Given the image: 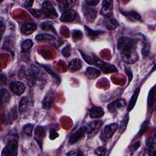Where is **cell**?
Instances as JSON below:
<instances>
[{
  "label": "cell",
  "instance_id": "cell-26",
  "mask_svg": "<svg viewBox=\"0 0 156 156\" xmlns=\"http://www.w3.org/2000/svg\"><path fill=\"white\" fill-rule=\"evenodd\" d=\"M124 16H127L128 18H129L130 20H135V21H141L142 18L140 16V15L137 13L136 12H121Z\"/></svg>",
  "mask_w": 156,
  "mask_h": 156
},
{
  "label": "cell",
  "instance_id": "cell-3",
  "mask_svg": "<svg viewBox=\"0 0 156 156\" xmlns=\"http://www.w3.org/2000/svg\"><path fill=\"white\" fill-rule=\"evenodd\" d=\"M94 65L99 68L103 73L105 74H110L112 73L118 72L117 68L112 64L104 62L102 61L99 58L96 57L94 62Z\"/></svg>",
  "mask_w": 156,
  "mask_h": 156
},
{
  "label": "cell",
  "instance_id": "cell-36",
  "mask_svg": "<svg viewBox=\"0 0 156 156\" xmlns=\"http://www.w3.org/2000/svg\"><path fill=\"white\" fill-rule=\"evenodd\" d=\"M58 136V133L56 132V130L55 129H52L50 130L49 137L51 140H54L56 138H57Z\"/></svg>",
  "mask_w": 156,
  "mask_h": 156
},
{
  "label": "cell",
  "instance_id": "cell-30",
  "mask_svg": "<svg viewBox=\"0 0 156 156\" xmlns=\"http://www.w3.org/2000/svg\"><path fill=\"white\" fill-rule=\"evenodd\" d=\"M1 104H4L7 103L10 100V95L9 93L5 89L1 90Z\"/></svg>",
  "mask_w": 156,
  "mask_h": 156
},
{
  "label": "cell",
  "instance_id": "cell-28",
  "mask_svg": "<svg viewBox=\"0 0 156 156\" xmlns=\"http://www.w3.org/2000/svg\"><path fill=\"white\" fill-rule=\"evenodd\" d=\"M85 30L87 32V35H88L91 38H94V37H98L99 35L100 34H102L104 33L103 31L102 30H93L91 29H90L89 27L85 26Z\"/></svg>",
  "mask_w": 156,
  "mask_h": 156
},
{
  "label": "cell",
  "instance_id": "cell-33",
  "mask_svg": "<svg viewBox=\"0 0 156 156\" xmlns=\"http://www.w3.org/2000/svg\"><path fill=\"white\" fill-rule=\"evenodd\" d=\"M107 152V149L104 146H100L95 150V154L98 155L103 156Z\"/></svg>",
  "mask_w": 156,
  "mask_h": 156
},
{
  "label": "cell",
  "instance_id": "cell-43",
  "mask_svg": "<svg viewBox=\"0 0 156 156\" xmlns=\"http://www.w3.org/2000/svg\"><path fill=\"white\" fill-rule=\"evenodd\" d=\"M34 3L33 1H26L24 2V6L25 7H30Z\"/></svg>",
  "mask_w": 156,
  "mask_h": 156
},
{
  "label": "cell",
  "instance_id": "cell-41",
  "mask_svg": "<svg viewBox=\"0 0 156 156\" xmlns=\"http://www.w3.org/2000/svg\"><path fill=\"white\" fill-rule=\"evenodd\" d=\"M125 71H126V74H127V76H128V77H129V81H130V80L132 79V72L131 69H130V68H128V67L126 66Z\"/></svg>",
  "mask_w": 156,
  "mask_h": 156
},
{
  "label": "cell",
  "instance_id": "cell-8",
  "mask_svg": "<svg viewBox=\"0 0 156 156\" xmlns=\"http://www.w3.org/2000/svg\"><path fill=\"white\" fill-rule=\"evenodd\" d=\"M45 136V129L42 126H37L34 130V138L38 146L41 149L43 141Z\"/></svg>",
  "mask_w": 156,
  "mask_h": 156
},
{
  "label": "cell",
  "instance_id": "cell-7",
  "mask_svg": "<svg viewBox=\"0 0 156 156\" xmlns=\"http://www.w3.org/2000/svg\"><path fill=\"white\" fill-rule=\"evenodd\" d=\"M9 87L11 91L15 94L16 95L22 94L26 90L25 85L23 82L19 81L11 82L9 85Z\"/></svg>",
  "mask_w": 156,
  "mask_h": 156
},
{
  "label": "cell",
  "instance_id": "cell-5",
  "mask_svg": "<svg viewBox=\"0 0 156 156\" xmlns=\"http://www.w3.org/2000/svg\"><path fill=\"white\" fill-rule=\"evenodd\" d=\"M103 124L101 120H94L91 121L87 127V133L88 135L93 136L94 135L101 129Z\"/></svg>",
  "mask_w": 156,
  "mask_h": 156
},
{
  "label": "cell",
  "instance_id": "cell-6",
  "mask_svg": "<svg viewBox=\"0 0 156 156\" xmlns=\"http://www.w3.org/2000/svg\"><path fill=\"white\" fill-rule=\"evenodd\" d=\"M87 132V127L82 126L76 132H74L69 139V143L74 144L79 141Z\"/></svg>",
  "mask_w": 156,
  "mask_h": 156
},
{
  "label": "cell",
  "instance_id": "cell-39",
  "mask_svg": "<svg viewBox=\"0 0 156 156\" xmlns=\"http://www.w3.org/2000/svg\"><path fill=\"white\" fill-rule=\"evenodd\" d=\"M68 155H73V156H76V155H83V154L79 150H76V151H70L69 152L67 153Z\"/></svg>",
  "mask_w": 156,
  "mask_h": 156
},
{
  "label": "cell",
  "instance_id": "cell-20",
  "mask_svg": "<svg viewBox=\"0 0 156 156\" xmlns=\"http://www.w3.org/2000/svg\"><path fill=\"white\" fill-rule=\"evenodd\" d=\"M58 7L61 11L64 12L66 10L71 9V7L76 3L75 1H60L58 2Z\"/></svg>",
  "mask_w": 156,
  "mask_h": 156
},
{
  "label": "cell",
  "instance_id": "cell-35",
  "mask_svg": "<svg viewBox=\"0 0 156 156\" xmlns=\"http://www.w3.org/2000/svg\"><path fill=\"white\" fill-rule=\"evenodd\" d=\"M82 37V33L80 30H75L73 32V38L75 40L80 39Z\"/></svg>",
  "mask_w": 156,
  "mask_h": 156
},
{
  "label": "cell",
  "instance_id": "cell-32",
  "mask_svg": "<svg viewBox=\"0 0 156 156\" xmlns=\"http://www.w3.org/2000/svg\"><path fill=\"white\" fill-rule=\"evenodd\" d=\"M41 66L44 68V69H45L46 71V72H48L52 77H54V78H55L57 80L59 79V76L52 69V68L49 66L46 65H41Z\"/></svg>",
  "mask_w": 156,
  "mask_h": 156
},
{
  "label": "cell",
  "instance_id": "cell-31",
  "mask_svg": "<svg viewBox=\"0 0 156 156\" xmlns=\"http://www.w3.org/2000/svg\"><path fill=\"white\" fill-rule=\"evenodd\" d=\"M33 130H34V125L32 124H30V123L26 124L23 127L24 133L28 136H32Z\"/></svg>",
  "mask_w": 156,
  "mask_h": 156
},
{
  "label": "cell",
  "instance_id": "cell-37",
  "mask_svg": "<svg viewBox=\"0 0 156 156\" xmlns=\"http://www.w3.org/2000/svg\"><path fill=\"white\" fill-rule=\"evenodd\" d=\"M62 54H63V55L66 57H68L70 55V54H71V51H70V49H69V47L68 46H66L63 49H62Z\"/></svg>",
  "mask_w": 156,
  "mask_h": 156
},
{
  "label": "cell",
  "instance_id": "cell-18",
  "mask_svg": "<svg viewBox=\"0 0 156 156\" xmlns=\"http://www.w3.org/2000/svg\"><path fill=\"white\" fill-rule=\"evenodd\" d=\"M82 66V63L80 60L78 58H74L70 61L68 63V69L71 71H76L79 69H80Z\"/></svg>",
  "mask_w": 156,
  "mask_h": 156
},
{
  "label": "cell",
  "instance_id": "cell-13",
  "mask_svg": "<svg viewBox=\"0 0 156 156\" xmlns=\"http://www.w3.org/2000/svg\"><path fill=\"white\" fill-rule=\"evenodd\" d=\"M118 129V125L117 123H110L105 126L104 129V135L107 138H110Z\"/></svg>",
  "mask_w": 156,
  "mask_h": 156
},
{
  "label": "cell",
  "instance_id": "cell-11",
  "mask_svg": "<svg viewBox=\"0 0 156 156\" xmlns=\"http://www.w3.org/2000/svg\"><path fill=\"white\" fill-rule=\"evenodd\" d=\"M126 105V101L123 99H119L110 103L107 107L111 112H116L119 109L123 108Z\"/></svg>",
  "mask_w": 156,
  "mask_h": 156
},
{
  "label": "cell",
  "instance_id": "cell-38",
  "mask_svg": "<svg viewBox=\"0 0 156 156\" xmlns=\"http://www.w3.org/2000/svg\"><path fill=\"white\" fill-rule=\"evenodd\" d=\"M147 126H148V122L147 121H144L143 124L141 125V129L139 131V135H143V133L146 131L147 127Z\"/></svg>",
  "mask_w": 156,
  "mask_h": 156
},
{
  "label": "cell",
  "instance_id": "cell-44",
  "mask_svg": "<svg viewBox=\"0 0 156 156\" xmlns=\"http://www.w3.org/2000/svg\"><path fill=\"white\" fill-rule=\"evenodd\" d=\"M1 37H2V35L4 34V32L5 30V24L2 21V19L1 18Z\"/></svg>",
  "mask_w": 156,
  "mask_h": 156
},
{
  "label": "cell",
  "instance_id": "cell-25",
  "mask_svg": "<svg viewBox=\"0 0 156 156\" xmlns=\"http://www.w3.org/2000/svg\"><path fill=\"white\" fill-rule=\"evenodd\" d=\"M33 46V41L30 39H26L24 40L21 43V50L23 52L29 51Z\"/></svg>",
  "mask_w": 156,
  "mask_h": 156
},
{
  "label": "cell",
  "instance_id": "cell-12",
  "mask_svg": "<svg viewBox=\"0 0 156 156\" xmlns=\"http://www.w3.org/2000/svg\"><path fill=\"white\" fill-rule=\"evenodd\" d=\"M104 24L105 27L108 30H114L119 25L118 21L114 17H113L112 15L105 17V20L104 21Z\"/></svg>",
  "mask_w": 156,
  "mask_h": 156
},
{
  "label": "cell",
  "instance_id": "cell-34",
  "mask_svg": "<svg viewBox=\"0 0 156 156\" xmlns=\"http://www.w3.org/2000/svg\"><path fill=\"white\" fill-rule=\"evenodd\" d=\"M128 119H129L128 115H126V116H125V118H124V119L122 120V123H121V126H120V127H119V132H122L125 130V129H126V126H127V124Z\"/></svg>",
  "mask_w": 156,
  "mask_h": 156
},
{
  "label": "cell",
  "instance_id": "cell-29",
  "mask_svg": "<svg viewBox=\"0 0 156 156\" xmlns=\"http://www.w3.org/2000/svg\"><path fill=\"white\" fill-rule=\"evenodd\" d=\"M29 12L35 18L40 19L46 18L44 15L43 14L41 9H29Z\"/></svg>",
  "mask_w": 156,
  "mask_h": 156
},
{
  "label": "cell",
  "instance_id": "cell-24",
  "mask_svg": "<svg viewBox=\"0 0 156 156\" xmlns=\"http://www.w3.org/2000/svg\"><path fill=\"white\" fill-rule=\"evenodd\" d=\"M35 39L37 41H54L55 37L54 35L48 34H40L35 37Z\"/></svg>",
  "mask_w": 156,
  "mask_h": 156
},
{
  "label": "cell",
  "instance_id": "cell-42",
  "mask_svg": "<svg viewBox=\"0 0 156 156\" xmlns=\"http://www.w3.org/2000/svg\"><path fill=\"white\" fill-rule=\"evenodd\" d=\"M140 146V141H137L136 143H135L132 146V151H136Z\"/></svg>",
  "mask_w": 156,
  "mask_h": 156
},
{
  "label": "cell",
  "instance_id": "cell-16",
  "mask_svg": "<svg viewBox=\"0 0 156 156\" xmlns=\"http://www.w3.org/2000/svg\"><path fill=\"white\" fill-rule=\"evenodd\" d=\"M87 77L90 79H95L99 76L101 72L99 69L93 67H88L85 72Z\"/></svg>",
  "mask_w": 156,
  "mask_h": 156
},
{
  "label": "cell",
  "instance_id": "cell-9",
  "mask_svg": "<svg viewBox=\"0 0 156 156\" xmlns=\"http://www.w3.org/2000/svg\"><path fill=\"white\" fill-rule=\"evenodd\" d=\"M113 2L112 1L106 0L103 1L101 10V13L105 17L112 15Z\"/></svg>",
  "mask_w": 156,
  "mask_h": 156
},
{
  "label": "cell",
  "instance_id": "cell-10",
  "mask_svg": "<svg viewBox=\"0 0 156 156\" xmlns=\"http://www.w3.org/2000/svg\"><path fill=\"white\" fill-rule=\"evenodd\" d=\"M77 16L76 12L73 9H68L63 12L60 18V20L62 22H70L73 21Z\"/></svg>",
  "mask_w": 156,
  "mask_h": 156
},
{
  "label": "cell",
  "instance_id": "cell-23",
  "mask_svg": "<svg viewBox=\"0 0 156 156\" xmlns=\"http://www.w3.org/2000/svg\"><path fill=\"white\" fill-rule=\"evenodd\" d=\"M139 92H140V88H138L135 90L133 95L132 96V97L130 99L128 107H127L129 111L132 110L133 109V108L134 107V106L135 105V104L136 102V100H137V98H138V96L139 94Z\"/></svg>",
  "mask_w": 156,
  "mask_h": 156
},
{
  "label": "cell",
  "instance_id": "cell-17",
  "mask_svg": "<svg viewBox=\"0 0 156 156\" xmlns=\"http://www.w3.org/2000/svg\"><path fill=\"white\" fill-rule=\"evenodd\" d=\"M83 13L87 20L89 21H93L96 17L97 12L95 9L90 7H84Z\"/></svg>",
  "mask_w": 156,
  "mask_h": 156
},
{
  "label": "cell",
  "instance_id": "cell-19",
  "mask_svg": "<svg viewBox=\"0 0 156 156\" xmlns=\"http://www.w3.org/2000/svg\"><path fill=\"white\" fill-rule=\"evenodd\" d=\"M104 115V111L101 107H93L90 110V116L92 118H99Z\"/></svg>",
  "mask_w": 156,
  "mask_h": 156
},
{
  "label": "cell",
  "instance_id": "cell-15",
  "mask_svg": "<svg viewBox=\"0 0 156 156\" xmlns=\"http://www.w3.org/2000/svg\"><path fill=\"white\" fill-rule=\"evenodd\" d=\"M37 29V25L32 23H26L22 24L21 27V32L26 35L32 34Z\"/></svg>",
  "mask_w": 156,
  "mask_h": 156
},
{
  "label": "cell",
  "instance_id": "cell-1",
  "mask_svg": "<svg viewBox=\"0 0 156 156\" xmlns=\"http://www.w3.org/2000/svg\"><path fill=\"white\" fill-rule=\"evenodd\" d=\"M117 48L124 62L133 64L138 60V55L135 50V43L133 39L127 37L119 38Z\"/></svg>",
  "mask_w": 156,
  "mask_h": 156
},
{
  "label": "cell",
  "instance_id": "cell-21",
  "mask_svg": "<svg viewBox=\"0 0 156 156\" xmlns=\"http://www.w3.org/2000/svg\"><path fill=\"white\" fill-rule=\"evenodd\" d=\"M30 69L32 71V74L34 75V76L35 78H37L38 79H44L45 74H44V73L37 66H36L35 65H31L30 66Z\"/></svg>",
  "mask_w": 156,
  "mask_h": 156
},
{
  "label": "cell",
  "instance_id": "cell-40",
  "mask_svg": "<svg viewBox=\"0 0 156 156\" xmlns=\"http://www.w3.org/2000/svg\"><path fill=\"white\" fill-rule=\"evenodd\" d=\"M85 2L88 6H94L99 2V1H86Z\"/></svg>",
  "mask_w": 156,
  "mask_h": 156
},
{
  "label": "cell",
  "instance_id": "cell-27",
  "mask_svg": "<svg viewBox=\"0 0 156 156\" xmlns=\"http://www.w3.org/2000/svg\"><path fill=\"white\" fill-rule=\"evenodd\" d=\"M155 87H154L151 90L148 96V99H147V104L150 107H152L153 105L155 103Z\"/></svg>",
  "mask_w": 156,
  "mask_h": 156
},
{
  "label": "cell",
  "instance_id": "cell-4",
  "mask_svg": "<svg viewBox=\"0 0 156 156\" xmlns=\"http://www.w3.org/2000/svg\"><path fill=\"white\" fill-rule=\"evenodd\" d=\"M41 10L46 18L54 19L57 17V12L49 1H44L42 4Z\"/></svg>",
  "mask_w": 156,
  "mask_h": 156
},
{
  "label": "cell",
  "instance_id": "cell-22",
  "mask_svg": "<svg viewBox=\"0 0 156 156\" xmlns=\"http://www.w3.org/2000/svg\"><path fill=\"white\" fill-rule=\"evenodd\" d=\"M29 101L27 99V98L26 97L23 98L19 102V105H18L19 111L21 113L26 112L29 108Z\"/></svg>",
  "mask_w": 156,
  "mask_h": 156
},
{
  "label": "cell",
  "instance_id": "cell-14",
  "mask_svg": "<svg viewBox=\"0 0 156 156\" xmlns=\"http://www.w3.org/2000/svg\"><path fill=\"white\" fill-rule=\"evenodd\" d=\"M54 100V93L50 90L49 91L45 96L44 97L42 101V107L44 109L48 110L51 108Z\"/></svg>",
  "mask_w": 156,
  "mask_h": 156
},
{
  "label": "cell",
  "instance_id": "cell-2",
  "mask_svg": "<svg viewBox=\"0 0 156 156\" xmlns=\"http://www.w3.org/2000/svg\"><path fill=\"white\" fill-rule=\"evenodd\" d=\"M18 136L16 134L13 135L7 141L5 147L3 149L1 155L15 156L18 154Z\"/></svg>",
  "mask_w": 156,
  "mask_h": 156
}]
</instances>
